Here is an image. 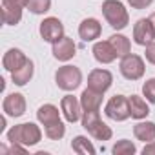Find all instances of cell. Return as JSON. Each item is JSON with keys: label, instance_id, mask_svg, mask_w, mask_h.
<instances>
[{"label": "cell", "instance_id": "obj_7", "mask_svg": "<svg viewBox=\"0 0 155 155\" xmlns=\"http://www.w3.org/2000/svg\"><path fill=\"white\" fill-rule=\"evenodd\" d=\"M40 37L46 40V42H57L64 37V26L58 18L55 17H48L42 20L40 24Z\"/></svg>", "mask_w": 155, "mask_h": 155}, {"label": "cell", "instance_id": "obj_23", "mask_svg": "<svg viewBox=\"0 0 155 155\" xmlns=\"http://www.w3.org/2000/svg\"><path fill=\"white\" fill-rule=\"evenodd\" d=\"M71 148H73V151H77V153H81V155H93L95 153V146L86 139V137H82V135H77L73 140H71Z\"/></svg>", "mask_w": 155, "mask_h": 155}, {"label": "cell", "instance_id": "obj_8", "mask_svg": "<svg viewBox=\"0 0 155 155\" xmlns=\"http://www.w3.org/2000/svg\"><path fill=\"white\" fill-rule=\"evenodd\" d=\"M111 82H113V75L108 69H93L88 75V88L93 91H99V93L108 91Z\"/></svg>", "mask_w": 155, "mask_h": 155}, {"label": "cell", "instance_id": "obj_19", "mask_svg": "<svg viewBox=\"0 0 155 155\" xmlns=\"http://www.w3.org/2000/svg\"><path fill=\"white\" fill-rule=\"evenodd\" d=\"M128 102H130V115H131L133 119H146V117H148L150 108H148V104H146L139 95H131V97L128 99Z\"/></svg>", "mask_w": 155, "mask_h": 155}, {"label": "cell", "instance_id": "obj_10", "mask_svg": "<svg viewBox=\"0 0 155 155\" xmlns=\"http://www.w3.org/2000/svg\"><path fill=\"white\" fill-rule=\"evenodd\" d=\"M2 110L6 111V115L9 117H20L26 113V99L22 93H11L4 99Z\"/></svg>", "mask_w": 155, "mask_h": 155}, {"label": "cell", "instance_id": "obj_20", "mask_svg": "<svg viewBox=\"0 0 155 155\" xmlns=\"http://www.w3.org/2000/svg\"><path fill=\"white\" fill-rule=\"evenodd\" d=\"M37 119H38L44 126H49V124L60 120V117H58V110H57L53 104H44V106H40L38 111H37Z\"/></svg>", "mask_w": 155, "mask_h": 155}, {"label": "cell", "instance_id": "obj_11", "mask_svg": "<svg viewBox=\"0 0 155 155\" xmlns=\"http://www.w3.org/2000/svg\"><path fill=\"white\" fill-rule=\"evenodd\" d=\"M75 51H77V46H75L73 38H69V37H62L60 40L53 42V57L57 60L66 62L75 57Z\"/></svg>", "mask_w": 155, "mask_h": 155}, {"label": "cell", "instance_id": "obj_3", "mask_svg": "<svg viewBox=\"0 0 155 155\" xmlns=\"http://www.w3.org/2000/svg\"><path fill=\"white\" fill-rule=\"evenodd\" d=\"M82 126L97 140H110L111 135H113L111 133V128L101 120L99 111H84V115H82Z\"/></svg>", "mask_w": 155, "mask_h": 155}, {"label": "cell", "instance_id": "obj_12", "mask_svg": "<svg viewBox=\"0 0 155 155\" xmlns=\"http://www.w3.org/2000/svg\"><path fill=\"white\" fill-rule=\"evenodd\" d=\"M60 108H62V113H64L68 122H77L81 119V108L82 106H81V101H77V97H73V95L62 97Z\"/></svg>", "mask_w": 155, "mask_h": 155}, {"label": "cell", "instance_id": "obj_24", "mask_svg": "<svg viewBox=\"0 0 155 155\" xmlns=\"http://www.w3.org/2000/svg\"><path fill=\"white\" fill-rule=\"evenodd\" d=\"M66 133V126L58 120V122H53L49 126H46V137L51 139V140H60Z\"/></svg>", "mask_w": 155, "mask_h": 155}, {"label": "cell", "instance_id": "obj_18", "mask_svg": "<svg viewBox=\"0 0 155 155\" xmlns=\"http://www.w3.org/2000/svg\"><path fill=\"white\" fill-rule=\"evenodd\" d=\"M133 135L139 139V140H144V142H151L155 140V122H137L133 126Z\"/></svg>", "mask_w": 155, "mask_h": 155}, {"label": "cell", "instance_id": "obj_9", "mask_svg": "<svg viewBox=\"0 0 155 155\" xmlns=\"http://www.w3.org/2000/svg\"><path fill=\"white\" fill-rule=\"evenodd\" d=\"M153 38H155V31H153V26H151L150 18L137 20V24L133 26V40L139 46H148Z\"/></svg>", "mask_w": 155, "mask_h": 155}, {"label": "cell", "instance_id": "obj_1", "mask_svg": "<svg viewBox=\"0 0 155 155\" xmlns=\"http://www.w3.org/2000/svg\"><path fill=\"white\" fill-rule=\"evenodd\" d=\"M42 139V131L33 122L17 124L8 131V140L11 144H22V146H33Z\"/></svg>", "mask_w": 155, "mask_h": 155}, {"label": "cell", "instance_id": "obj_25", "mask_svg": "<svg viewBox=\"0 0 155 155\" xmlns=\"http://www.w3.org/2000/svg\"><path fill=\"white\" fill-rule=\"evenodd\" d=\"M111 151H113L115 155H133V153L137 151V148H135V144H133L131 140L122 139V140H119V142L111 148Z\"/></svg>", "mask_w": 155, "mask_h": 155}, {"label": "cell", "instance_id": "obj_17", "mask_svg": "<svg viewBox=\"0 0 155 155\" xmlns=\"http://www.w3.org/2000/svg\"><path fill=\"white\" fill-rule=\"evenodd\" d=\"M33 71H35V68H33V62L28 58L24 66H20L18 69L11 71V79H13V82H15L17 86H26V84L31 81Z\"/></svg>", "mask_w": 155, "mask_h": 155}, {"label": "cell", "instance_id": "obj_15", "mask_svg": "<svg viewBox=\"0 0 155 155\" xmlns=\"http://www.w3.org/2000/svg\"><path fill=\"white\" fill-rule=\"evenodd\" d=\"M102 104V93L93 91V90H84L81 95V106L84 111H99Z\"/></svg>", "mask_w": 155, "mask_h": 155}, {"label": "cell", "instance_id": "obj_32", "mask_svg": "<svg viewBox=\"0 0 155 155\" xmlns=\"http://www.w3.org/2000/svg\"><path fill=\"white\" fill-rule=\"evenodd\" d=\"M150 22H151V26H153V31H155V13L150 15Z\"/></svg>", "mask_w": 155, "mask_h": 155}, {"label": "cell", "instance_id": "obj_6", "mask_svg": "<svg viewBox=\"0 0 155 155\" xmlns=\"http://www.w3.org/2000/svg\"><path fill=\"white\" fill-rule=\"evenodd\" d=\"M106 115L111 119V120H117V122H122L130 117V102L124 95H115L108 101L106 108H104Z\"/></svg>", "mask_w": 155, "mask_h": 155}, {"label": "cell", "instance_id": "obj_28", "mask_svg": "<svg viewBox=\"0 0 155 155\" xmlns=\"http://www.w3.org/2000/svg\"><path fill=\"white\" fill-rule=\"evenodd\" d=\"M146 60L148 62H151V64H155V42H150L148 46H146Z\"/></svg>", "mask_w": 155, "mask_h": 155}, {"label": "cell", "instance_id": "obj_16", "mask_svg": "<svg viewBox=\"0 0 155 155\" xmlns=\"http://www.w3.org/2000/svg\"><path fill=\"white\" fill-rule=\"evenodd\" d=\"M26 60H28L26 55H24L20 49L13 48V49H9V51L4 55V58H2V66H4L8 71H15V69H18L20 66H24Z\"/></svg>", "mask_w": 155, "mask_h": 155}, {"label": "cell", "instance_id": "obj_27", "mask_svg": "<svg viewBox=\"0 0 155 155\" xmlns=\"http://www.w3.org/2000/svg\"><path fill=\"white\" fill-rule=\"evenodd\" d=\"M142 93H144V97H146L148 102L155 104V79H150V81L144 82V86H142Z\"/></svg>", "mask_w": 155, "mask_h": 155}, {"label": "cell", "instance_id": "obj_4", "mask_svg": "<svg viewBox=\"0 0 155 155\" xmlns=\"http://www.w3.org/2000/svg\"><path fill=\"white\" fill-rule=\"evenodd\" d=\"M55 81H57V86L64 91H73L81 86L82 82V73L79 68L75 66H62L58 68L57 75H55Z\"/></svg>", "mask_w": 155, "mask_h": 155}, {"label": "cell", "instance_id": "obj_5", "mask_svg": "<svg viewBox=\"0 0 155 155\" xmlns=\"http://www.w3.org/2000/svg\"><path fill=\"white\" fill-rule=\"evenodd\" d=\"M120 73H122L124 79H128V81H139L140 77L144 75V60L139 55L128 53L120 60Z\"/></svg>", "mask_w": 155, "mask_h": 155}, {"label": "cell", "instance_id": "obj_2", "mask_svg": "<svg viewBox=\"0 0 155 155\" xmlns=\"http://www.w3.org/2000/svg\"><path fill=\"white\" fill-rule=\"evenodd\" d=\"M102 15L104 18L108 20V24L113 28V29H124L130 22V17H128V11L124 8L122 2L119 0H106L102 4Z\"/></svg>", "mask_w": 155, "mask_h": 155}, {"label": "cell", "instance_id": "obj_14", "mask_svg": "<svg viewBox=\"0 0 155 155\" xmlns=\"http://www.w3.org/2000/svg\"><path fill=\"white\" fill-rule=\"evenodd\" d=\"M101 29L102 28H101V24H99L97 18H86L79 26V35H81L82 40L90 42V40H95V38L101 37Z\"/></svg>", "mask_w": 155, "mask_h": 155}, {"label": "cell", "instance_id": "obj_29", "mask_svg": "<svg viewBox=\"0 0 155 155\" xmlns=\"http://www.w3.org/2000/svg\"><path fill=\"white\" fill-rule=\"evenodd\" d=\"M130 2V6L131 8H135V9H144V8H148L153 0H128Z\"/></svg>", "mask_w": 155, "mask_h": 155}, {"label": "cell", "instance_id": "obj_26", "mask_svg": "<svg viewBox=\"0 0 155 155\" xmlns=\"http://www.w3.org/2000/svg\"><path fill=\"white\" fill-rule=\"evenodd\" d=\"M31 13L35 15H42L46 11H49L51 8V0H28V6H26Z\"/></svg>", "mask_w": 155, "mask_h": 155}, {"label": "cell", "instance_id": "obj_31", "mask_svg": "<svg viewBox=\"0 0 155 155\" xmlns=\"http://www.w3.org/2000/svg\"><path fill=\"white\" fill-rule=\"evenodd\" d=\"M142 153H144V155H155V140H151V142H148V144L144 146V150H142Z\"/></svg>", "mask_w": 155, "mask_h": 155}, {"label": "cell", "instance_id": "obj_13", "mask_svg": "<svg viewBox=\"0 0 155 155\" xmlns=\"http://www.w3.org/2000/svg\"><path fill=\"white\" fill-rule=\"evenodd\" d=\"M93 57L101 64H110V62H113L117 58V53H115L110 40H102V42H97L93 46Z\"/></svg>", "mask_w": 155, "mask_h": 155}, {"label": "cell", "instance_id": "obj_30", "mask_svg": "<svg viewBox=\"0 0 155 155\" xmlns=\"http://www.w3.org/2000/svg\"><path fill=\"white\" fill-rule=\"evenodd\" d=\"M4 6H15V8H26L28 0H2Z\"/></svg>", "mask_w": 155, "mask_h": 155}, {"label": "cell", "instance_id": "obj_21", "mask_svg": "<svg viewBox=\"0 0 155 155\" xmlns=\"http://www.w3.org/2000/svg\"><path fill=\"white\" fill-rule=\"evenodd\" d=\"M110 42H111V46H113L117 57H120V58L126 57V55L130 53V49H131V44H130V40H128L124 35H111V37H110Z\"/></svg>", "mask_w": 155, "mask_h": 155}, {"label": "cell", "instance_id": "obj_22", "mask_svg": "<svg viewBox=\"0 0 155 155\" xmlns=\"http://www.w3.org/2000/svg\"><path fill=\"white\" fill-rule=\"evenodd\" d=\"M22 18V8H15V6H4L2 4V20L8 26H15L18 24Z\"/></svg>", "mask_w": 155, "mask_h": 155}]
</instances>
